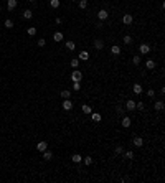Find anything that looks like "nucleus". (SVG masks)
<instances>
[{"label":"nucleus","instance_id":"17","mask_svg":"<svg viewBox=\"0 0 165 183\" xmlns=\"http://www.w3.org/2000/svg\"><path fill=\"white\" fill-rule=\"evenodd\" d=\"M43 158H45V160H51V158H53V153H51L50 152V150H45V152H43Z\"/></svg>","mask_w":165,"mask_h":183},{"label":"nucleus","instance_id":"31","mask_svg":"<svg viewBox=\"0 0 165 183\" xmlns=\"http://www.w3.org/2000/svg\"><path fill=\"white\" fill-rule=\"evenodd\" d=\"M79 89H81V84H79V81L73 83V91H79Z\"/></svg>","mask_w":165,"mask_h":183},{"label":"nucleus","instance_id":"12","mask_svg":"<svg viewBox=\"0 0 165 183\" xmlns=\"http://www.w3.org/2000/svg\"><path fill=\"white\" fill-rule=\"evenodd\" d=\"M134 145L135 147H142L144 145V139L142 137H134Z\"/></svg>","mask_w":165,"mask_h":183},{"label":"nucleus","instance_id":"30","mask_svg":"<svg viewBox=\"0 0 165 183\" xmlns=\"http://www.w3.org/2000/svg\"><path fill=\"white\" fill-rule=\"evenodd\" d=\"M28 35H30V36L36 35V28H35V27H30V28H28Z\"/></svg>","mask_w":165,"mask_h":183},{"label":"nucleus","instance_id":"3","mask_svg":"<svg viewBox=\"0 0 165 183\" xmlns=\"http://www.w3.org/2000/svg\"><path fill=\"white\" fill-rule=\"evenodd\" d=\"M122 22H124V25H131V23L134 22V17H132L131 13H125V15L122 17Z\"/></svg>","mask_w":165,"mask_h":183},{"label":"nucleus","instance_id":"25","mask_svg":"<svg viewBox=\"0 0 165 183\" xmlns=\"http://www.w3.org/2000/svg\"><path fill=\"white\" fill-rule=\"evenodd\" d=\"M124 157L129 158V160H132V158H134V152H132V150H127V152H124Z\"/></svg>","mask_w":165,"mask_h":183},{"label":"nucleus","instance_id":"27","mask_svg":"<svg viewBox=\"0 0 165 183\" xmlns=\"http://www.w3.org/2000/svg\"><path fill=\"white\" fill-rule=\"evenodd\" d=\"M61 97H63V99H69V97H71V91H63Z\"/></svg>","mask_w":165,"mask_h":183},{"label":"nucleus","instance_id":"14","mask_svg":"<svg viewBox=\"0 0 165 183\" xmlns=\"http://www.w3.org/2000/svg\"><path fill=\"white\" fill-rule=\"evenodd\" d=\"M81 109H83L84 114H93V109H91V106H87V104H83Z\"/></svg>","mask_w":165,"mask_h":183},{"label":"nucleus","instance_id":"1","mask_svg":"<svg viewBox=\"0 0 165 183\" xmlns=\"http://www.w3.org/2000/svg\"><path fill=\"white\" fill-rule=\"evenodd\" d=\"M71 79H73V83H76V81H81V79H83V73L78 71V69H74V71L71 73Z\"/></svg>","mask_w":165,"mask_h":183},{"label":"nucleus","instance_id":"16","mask_svg":"<svg viewBox=\"0 0 165 183\" xmlns=\"http://www.w3.org/2000/svg\"><path fill=\"white\" fill-rule=\"evenodd\" d=\"M79 59L87 61V59H89V53H87V51H81V53H79Z\"/></svg>","mask_w":165,"mask_h":183},{"label":"nucleus","instance_id":"20","mask_svg":"<svg viewBox=\"0 0 165 183\" xmlns=\"http://www.w3.org/2000/svg\"><path fill=\"white\" fill-rule=\"evenodd\" d=\"M31 17H33V12H31V10H25V12H23V18L25 20H30Z\"/></svg>","mask_w":165,"mask_h":183},{"label":"nucleus","instance_id":"28","mask_svg":"<svg viewBox=\"0 0 165 183\" xmlns=\"http://www.w3.org/2000/svg\"><path fill=\"white\" fill-rule=\"evenodd\" d=\"M71 66H73V68H74V69H78V66H79V59L73 58V59H71Z\"/></svg>","mask_w":165,"mask_h":183},{"label":"nucleus","instance_id":"32","mask_svg":"<svg viewBox=\"0 0 165 183\" xmlns=\"http://www.w3.org/2000/svg\"><path fill=\"white\" fill-rule=\"evenodd\" d=\"M122 41H124L125 45H131V43H132V38L129 36V35H125V36H124V40H122Z\"/></svg>","mask_w":165,"mask_h":183},{"label":"nucleus","instance_id":"9","mask_svg":"<svg viewBox=\"0 0 165 183\" xmlns=\"http://www.w3.org/2000/svg\"><path fill=\"white\" fill-rule=\"evenodd\" d=\"M125 109H127V111H134V109H135V101L129 99L127 102H125Z\"/></svg>","mask_w":165,"mask_h":183},{"label":"nucleus","instance_id":"5","mask_svg":"<svg viewBox=\"0 0 165 183\" xmlns=\"http://www.w3.org/2000/svg\"><path fill=\"white\" fill-rule=\"evenodd\" d=\"M46 149H48V143L45 142V140H41V142L36 143V150H38V152H45Z\"/></svg>","mask_w":165,"mask_h":183},{"label":"nucleus","instance_id":"22","mask_svg":"<svg viewBox=\"0 0 165 183\" xmlns=\"http://www.w3.org/2000/svg\"><path fill=\"white\" fill-rule=\"evenodd\" d=\"M114 153H116V155H121V153H124V147H122V145H117V147H116V150H114Z\"/></svg>","mask_w":165,"mask_h":183},{"label":"nucleus","instance_id":"13","mask_svg":"<svg viewBox=\"0 0 165 183\" xmlns=\"http://www.w3.org/2000/svg\"><path fill=\"white\" fill-rule=\"evenodd\" d=\"M145 68H147V69H155V61H154V59H147Z\"/></svg>","mask_w":165,"mask_h":183},{"label":"nucleus","instance_id":"34","mask_svg":"<svg viewBox=\"0 0 165 183\" xmlns=\"http://www.w3.org/2000/svg\"><path fill=\"white\" fill-rule=\"evenodd\" d=\"M87 7V0H79V8H86Z\"/></svg>","mask_w":165,"mask_h":183},{"label":"nucleus","instance_id":"37","mask_svg":"<svg viewBox=\"0 0 165 183\" xmlns=\"http://www.w3.org/2000/svg\"><path fill=\"white\" fill-rule=\"evenodd\" d=\"M45 45H46V41H45L43 38H40V40H38V46H41V48H43Z\"/></svg>","mask_w":165,"mask_h":183},{"label":"nucleus","instance_id":"8","mask_svg":"<svg viewBox=\"0 0 165 183\" xmlns=\"http://www.w3.org/2000/svg\"><path fill=\"white\" fill-rule=\"evenodd\" d=\"M121 124H122V127H125V129H129L131 127V124H132V121L129 117H122V121H121Z\"/></svg>","mask_w":165,"mask_h":183},{"label":"nucleus","instance_id":"23","mask_svg":"<svg viewBox=\"0 0 165 183\" xmlns=\"http://www.w3.org/2000/svg\"><path fill=\"white\" fill-rule=\"evenodd\" d=\"M50 7L51 8H58L59 7V0H50Z\"/></svg>","mask_w":165,"mask_h":183},{"label":"nucleus","instance_id":"29","mask_svg":"<svg viewBox=\"0 0 165 183\" xmlns=\"http://www.w3.org/2000/svg\"><path fill=\"white\" fill-rule=\"evenodd\" d=\"M135 109H139V111H144V109H145V104H144V102H135Z\"/></svg>","mask_w":165,"mask_h":183},{"label":"nucleus","instance_id":"40","mask_svg":"<svg viewBox=\"0 0 165 183\" xmlns=\"http://www.w3.org/2000/svg\"><path fill=\"white\" fill-rule=\"evenodd\" d=\"M28 2H31V3H33V2H36V0H28Z\"/></svg>","mask_w":165,"mask_h":183},{"label":"nucleus","instance_id":"11","mask_svg":"<svg viewBox=\"0 0 165 183\" xmlns=\"http://www.w3.org/2000/svg\"><path fill=\"white\" fill-rule=\"evenodd\" d=\"M53 40L56 41V43H59V41H63V33H61V31H56V33L53 35Z\"/></svg>","mask_w":165,"mask_h":183},{"label":"nucleus","instance_id":"26","mask_svg":"<svg viewBox=\"0 0 165 183\" xmlns=\"http://www.w3.org/2000/svg\"><path fill=\"white\" fill-rule=\"evenodd\" d=\"M66 48H68V50H74L76 48V45H74V41H66Z\"/></svg>","mask_w":165,"mask_h":183},{"label":"nucleus","instance_id":"18","mask_svg":"<svg viewBox=\"0 0 165 183\" xmlns=\"http://www.w3.org/2000/svg\"><path fill=\"white\" fill-rule=\"evenodd\" d=\"M132 91H134V94H142V86L140 84H134Z\"/></svg>","mask_w":165,"mask_h":183},{"label":"nucleus","instance_id":"15","mask_svg":"<svg viewBox=\"0 0 165 183\" xmlns=\"http://www.w3.org/2000/svg\"><path fill=\"white\" fill-rule=\"evenodd\" d=\"M111 53H112V55H116V56H117V55H121V46L114 45V46L111 48Z\"/></svg>","mask_w":165,"mask_h":183},{"label":"nucleus","instance_id":"39","mask_svg":"<svg viewBox=\"0 0 165 183\" xmlns=\"http://www.w3.org/2000/svg\"><path fill=\"white\" fill-rule=\"evenodd\" d=\"M116 111H117V114H124V109H122V107H116Z\"/></svg>","mask_w":165,"mask_h":183},{"label":"nucleus","instance_id":"42","mask_svg":"<svg viewBox=\"0 0 165 183\" xmlns=\"http://www.w3.org/2000/svg\"><path fill=\"white\" fill-rule=\"evenodd\" d=\"M73 2H76V0H73Z\"/></svg>","mask_w":165,"mask_h":183},{"label":"nucleus","instance_id":"19","mask_svg":"<svg viewBox=\"0 0 165 183\" xmlns=\"http://www.w3.org/2000/svg\"><path fill=\"white\" fill-rule=\"evenodd\" d=\"M71 160L74 162V163H79V162H83V157L79 155V153H74V155L71 157Z\"/></svg>","mask_w":165,"mask_h":183},{"label":"nucleus","instance_id":"4","mask_svg":"<svg viewBox=\"0 0 165 183\" xmlns=\"http://www.w3.org/2000/svg\"><path fill=\"white\" fill-rule=\"evenodd\" d=\"M139 51L142 53V55H149V53H150V46H149L147 43H142V45L139 46Z\"/></svg>","mask_w":165,"mask_h":183},{"label":"nucleus","instance_id":"7","mask_svg":"<svg viewBox=\"0 0 165 183\" xmlns=\"http://www.w3.org/2000/svg\"><path fill=\"white\" fill-rule=\"evenodd\" d=\"M94 48H96V50H103L104 48V41L99 40V38H96V40H94Z\"/></svg>","mask_w":165,"mask_h":183},{"label":"nucleus","instance_id":"21","mask_svg":"<svg viewBox=\"0 0 165 183\" xmlns=\"http://www.w3.org/2000/svg\"><path fill=\"white\" fill-rule=\"evenodd\" d=\"M91 119H93L94 122H101V114H97V112H94V114H91Z\"/></svg>","mask_w":165,"mask_h":183},{"label":"nucleus","instance_id":"10","mask_svg":"<svg viewBox=\"0 0 165 183\" xmlns=\"http://www.w3.org/2000/svg\"><path fill=\"white\" fill-rule=\"evenodd\" d=\"M17 3H18L17 0H8V2H7V8H8V10H15L17 8Z\"/></svg>","mask_w":165,"mask_h":183},{"label":"nucleus","instance_id":"35","mask_svg":"<svg viewBox=\"0 0 165 183\" xmlns=\"http://www.w3.org/2000/svg\"><path fill=\"white\" fill-rule=\"evenodd\" d=\"M132 63H134V64H140V56H134V58H132Z\"/></svg>","mask_w":165,"mask_h":183},{"label":"nucleus","instance_id":"33","mask_svg":"<svg viewBox=\"0 0 165 183\" xmlns=\"http://www.w3.org/2000/svg\"><path fill=\"white\" fill-rule=\"evenodd\" d=\"M3 25H5V28H13V22H12V20H5Z\"/></svg>","mask_w":165,"mask_h":183},{"label":"nucleus","instance_id":"38","mask_svg":"<svg viewBox=\"0 0 165 183\" xmlns=\"http://www.w3.org/2000/svg\"><path fill=\"white\" fill-rule=\"evenodd\" d=\"M147 96H149V97H154V96H155V91H154V89H149V91H147Z\"/></svg>","mask_w":165,"mask_h":183},{"label":"nucleus","instance_id":"24","mask_svg":"<svg viewBox=\"0 0 165 183\" xmlns=\"http://www.w3.org/2000/svg\"><path fill=\"white\" fill-rule=\"evenodd\" d=\"M155 109L157 111H163V101H157L155 102Z\"/></svg>","mask_w":165,"mask_h":183},{"label":"nucleus","instance_id":"6","mask_svg":"<svg viewBox=\"0 0 165 183\" xmlns=\"http://www.w3.org/2000/svg\"><path fill=\"white\" fill-rule=\"evenodd\" d=\"M63 109H65V111H71L73 109V102L69 99H63Z\"/></svg>","mask_w":165,"mask_h":183},{"label":"nucleus","instance_id":"36","mask_svg":"<svg viewBox=\"0 0 165 183\" xmlns=\"http://www.w3.org/2000/svg\"><path fill=\"white\" fill-rule=\"evenodd\" d=\"M91 163H93V158H91V157H86V158H84V165H91Z\"/></svg>","mask_w":165,"mask_h":183},{"label":"nucleus","instance_id":"41","mask_svg":"<svg viewBox=\"0 0 165 183\" xmlns=\"http://www.w3.org/2000/svg\"><path fill=\"white\" fill-rule=\"evenodd\" d=\"M0 12H2V7H0Z\"/></svg>","mask_w":165,"mask_h":183},{"label":"nucleus","instance_id":"2","mask_svg":"<svg viewBox=\"0 0 165 183\" xmlns=\"http://www.w3.org/2000/svg\"><path fill=\"white\" fill-rule=\"evenodd\" d=\"M107 17H109V12H107V10H99V12H97V18H99V22L107 20Z\"/></svg>","mask_w":165,"mask_h":183}]
</instances>
